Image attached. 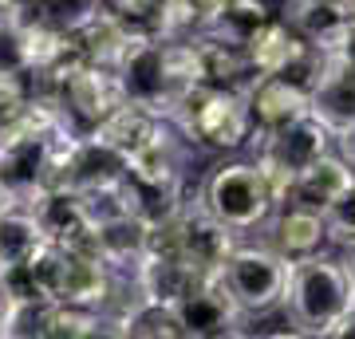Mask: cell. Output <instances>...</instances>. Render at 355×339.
<instances>
[{
	"instance_id": "6da1fadb",
	"label": "cell",
	"mask_w": 355,
	"mask_h": 339,
	"mask_svg": "<svg viewBox=\"0 0 355 339\" xmlns=\"http://www.w3.org/2000/svg\"><path fill=\"white\" fill-rule=\"evenodd\" d=\"M170 123L193 150L205 154L233 158L241 150H253L257 142V126L249 114V103H245V91H221L198 83L178 99V107L170 111Z\"/></svg>"
},
{
	"instance_id": "7a4b0ae2",
	"label": "cell",
	"mask_w": 355,
	"mask_h": 339,
	"mask_svg": "<svg viewBox=\"0 0 355 339\" xmlns=\"http://www.w3.org/2000/svg\"><path fill=\"white\" fill-rule=\"evenodd\" d=\"M352 304H355V277L343 257L324 252V257L292 264L284 312H288V324L300 327L304 336L324 339L347 315Z\"/></svg>"
},
{
	"instance_id": "3957f363",
	"label": "cell",
	"mask_w": 355,
	"mask_h": 339,
	"mask_svg": "<svg viewBox=\"0 0 355 339\" xmlns=\"http://www.w3.org/2000/svg\"><path fill=\"white\" fill-rule=\"evenodd\" d=\"M198 198H202L205 209H209L217 221H225L237 237H249L257 229H265L268 217L277 214V201L268 193L257 158H241V154L221 158V162L205 174Z\"/></svg>"
},
{
	"instance_id": "277c9868",
	"label": "cell",
	"mask_w": 355,
	"mask_h": 339,
	"mask_svg": "<svg viewBox=\"0 0 355 339\" xmlns=\"http://www.w3.org/2000/svg\"><path fill=\"white\" fill-rule=\"evenodd\" d=\"M288 280H292V264L280 252L268 249L265 241L261 245L241 241L237 252L229 257L225 272H221L225 292L237 300V308L249 320L284 308V300H288Z\"/></svg>"
},
{
	"instance_id": "5b68a950",
	"label": "cell",
	"mask_w": 355,
	"mask_h": 339,
	"mask_svg": "<svg viewBox=\"0 0 355 339\" xmlns=\"http://www.w3.org/2000/svg\"><path fill=\"white\" fill-rule=\"evenodd\" d=\"M245 237H237L225 221H217L209 209L202 205V198L193 193L182 209V245H178V257L193 268L198 280H221L229 257L237 252Z\"/></svg>"
},
{
	"instance_id": "8992f818",
	"label": "cell",
	"mask_w": 355,
	"mask_h": 339,
	"mask_svg": "<svg viewBox=\"0 0 355 339\" xmlns=\"http://www.w3.org/2000/svg\"><path fill=\"white\" fill-rule=\"evenodd\" d=\"M48 95H55V99L64 103L67 114H71V123H76L83 134H91L95 126L107 123V119L127 103L123 83H119V71L99 67V63H83L79 71H71V76H67L55 91H48Z\"/></svg>"
},
{
	"instance_id": "52a82bcc",
	"label": "cell",
	"mask_w": 355,
	"mask_h": 339,
	"mask_svg": "<svg viewBox=\"0 0 355 339\" xmlns=\"http://www.w3.org/2000/svg\"><path fill=\"white\" fill-rule=\"evenodd\" d=\"M51 158H55V139H44L32 130L0 134V177L20 198V205H32L51 186Z\"/></svg>"
},
{
	"instance_id": "ba28073f",
	"label": "cell",
	"mask_w": 355,
	"mask_h": 339,
	"mask_svg": "<svg viewBox=\"0 0 355 339\" xmlns=\"http://www.w3.org/2000/svg\"><path fill=\"white\" fill-rule=\"evenodd\" d=\"M245 103H249V114H253L257 142H261L268 134L284 130V126H292L296 119H304L312 111V91L284 76H261L245 87Z\"/></svg>"
},
{
	"instance_id": "9c48e42d",
	"label": "cell",
	"mask_w": 355,
	"mask_h": 339,
	"mask_svg": "<svg viewBox=\"0 0 355 339\" xmlns=\"http://www.w3.org/2000/svg\"><path fill=\"white\" fill-rule=\"evenodd\" d=\"M261 233H265L268 249L280 252L288 264L324 257V252L331 249L324 214H316V209H300V205H280L277 214L268 217V225L261 229Z\"/></svg>"
},
{
	"instance_id": "30bf717a",
	"label": "cell",
	"mask_w": 355,
	"mask_h": 339,
	"mask_svg": "<svg viewBox=\"0 0 355 339\" xmlns=\"http://www.w3.org/2000/svg\"><path fill=\"white\" fill-rule=\"evenodd\" d=\"M178 320L190 339H214L237 324H249V315L237 308V300L225 292L221 280H198L182 300L174 304Z\"/></svg>"
},
{
	"instance_id": "8fae6325",
	"label": "cell",
	"mask_w": 355,
	"mask_h": 339,
	"mask_svg": "<svg viewBox=\"0 0 355 339\" xmlns=\"http://www.w3.org/2000/svg\"><path fill=\"white\" fill-rule=\"evenodd\" d=\"M277 16L320 55H331L347 36V28L355 24L352 8L343 0H284Z\"/></svg>"
},
{
	"instance_id": "7c38bea8",
	"label": "cell",
	"mask_w": 355,
	"mask_h": 339,
	"mask_svg": "<svg viewBox=\"0 0 355 339\" xmlns=\"http://www.w3.org/2000/svg\"><path fill=\"white\" fill-rule=\"evenodd\" d=\"M253 150H268L272 158H280L288 170L300 174V170H308L312 162H320L324 154L336 150V130H331L324 119H316V114L308 111L304 119H296L292 126H284V130H277V134L261 139Z\"/></svg>"
},
{
	"instance_id": "4fadbf2b",
	"label": "cell",
	"mask_w": 355,
	"mask_h": 339,
	"mask_svg": "<svg viewBox=\"0 0 355 339\" xmlns=\"http://www.w3.org/2000/svg\"><path fill=\"white\" fill-rule=\"evenodd\" d=\"M347 189H355V170H352V162H347L340 150H331V154H324L320 162H312L308 170L296 174V186H292L288 205L328 214Z\"/></svg>"
},
{
	"instance_id": "5bb4252c",
	"label": "cell",
	"mask_w": 355,
	"mask_h": 339,
	"mask_svg": "<svg viewBox=\"0 0 355 339\" xmlns=\"http://www.w3.org/2000/svg\"><path fill=\"white\" fill-rule=\"evenodd\" d=\"M312 114L324 119L336 134L355 123V63L340 55H324L320 76L312 83Z\"/></svg>"
},
{
	"instance_id": "9a60e30c",
	"label": "cell",
	"mask_w": 355,
	"mask_h": 339,
	"mask_svg": "<svg viewBox=\"0 0 355 339\" xmlns=\"http://www.w3.org/2000/svg\"><path fill=\"white\" fill-rule=\"evenodd\" d=\"M193 51H198V67H202L205 87L221 91H245L253 83V67H249V51L229 44V40L214 36V32H198L193 36Z\"/></svg>"
},
{
	"instance_id": "2e32d148",
	"label": "cell",
	"mask_w": 355,
	"mask_h": 339,
	"mask_svg": "<svg viewBox=\"0 0 355 339\" xmlns=\"http://www.w3.org/2000/svg\"><path fill=\"white\" fill-rule=\"evenodd\" d=\"M166 123L170 119H162L158 111H150V107H139V103H123L119 111L107 119V123H99L91 134L99 142H107L111 150H119L123 158H135L139 150H146L158 134L166 130Z\"/></svg>"
},
{
	"instance_id": "e0dca14e",
	"label": "cell",
	"mask_w": 355,
	"mask_h": 339,
	"mask_svg": "<svg viewBox=\"0 0 355 339\" xmlns=\"http://www.w3.org/2000/svg\"><path fill=\"white\" fill-rule=\"evenodd\" d=\"M28 209L36 214L40 229H44V237H48L51 245H76V241L91 229L83 198L71 193V189H44Z\"/></svg>"
},
{
	"instance_id": "ac0fdd59",
	"label": "cell",
	"mask_w": 355,
	"mask_h": 339,
	"mask_svg": "<svg viewBox=\"0 0 355 339\" xmlns=\"http://www.w3.org/2000/svg\"><path fill=\"white\" fill-rule=\"evenodd\" d=\"M139 36H146V32H135V28L123 24V20L111 16L107 8H103L87 28H79L76 32V40H79V48H83V55H87V63H99V67H111V71H119V63L130 55V48L139 44Z\"/></svg>"
},
{
	"instance_id": "d6986e66",
	"label": "cell",
	"mask_w": 355,
	"mask_h": 339,
	"mask_svg": "<svg viewBox=\"0 0 355 339\" xmlns=\"http://www.w3.org/2000/svg\"><path fill=\"white\" fill-rule=\"evenodd\" d=\"M99 233V249H103V261L111 264L114 272H135L142 261H146V245H150V225L135 214H123V217H111L95 225Z\"/></svg>"
},
{
	"instance_id": "ffe728a7",
	"label": "cell",
	"mask_w": 355,
	"mask_h": 339,
	"mask_svg": "<svg viewBox=\"0 0 355 339\" xmlns=\"http://www.w3.org/2000/svg\"><path fill=\"white\" fill-rule=\"evenodd\" d=\"M44 245H48V237H44V229H40L36 214L28 205H16V209L0 214V272L32 264Z\"/></svg>"
},
{
	"instance_id": "44dd1931",
	"label": "cell",
	"mask_w": 355,
	"mask_h": 339,
	"mask_svg": "<svg viewBox=\"0 0 355 339\" xmlns=\"http://www.w3.org/2000/svg\"><path fill=\"white\" fill-rule=\"evenodd\" d=\"M114 320L127 327L130 339H190L186 327H182V320H178V312H174V304L146 300V296L127 304Z\"/></svg>"
},
{
	"instance_id": "7402d4cb",
	"label": "cell",
	"mask_w": 355,
	"mask_h": 339,
	"mask_svg": "<svg viewBox=\"0 0 355 339\" xmlns=\"http://www.w3.org/2000/svg\"><path fill=\"white\" fill-rule=\"evenodd\" d=\"M272 20H277V12L268 8V0H229V8L217 16V24L209 32L237 44V48H249Z\"/></svg>"
},
{
	"instance_id": "603a6c76",
	"label": "cell",
	"mask_w": 355,
	"mask_h": 339,
	"mask_svg": "<svg viewBox=\"0 0 355 339\" xmlns=\"http://www.w3.org/2000/svg\"><path fill=\"white\" fill-rule=\"evenodd\" d=\"M0 71H8V76H32V40H28V20L0 16Z\"/></svg>"
},
{
	"instance_id": "cb8c5ba5",
	"label": "cell",
	"mask_w": 355,
	"mask_h": 339,
	"mask_svg": "<svg viewBox=\"0 0 355 339\" xmlns=\"http://www.w3.org/2000/svg\"><path fill=\"white\" fill-rule=\"evenodd\" d=\"M60 300H24L12 304L8 315V339H48V324Z\"/></svg>"
},
{
	"instance_id": "d4e9b609",
	"label": "cell",
	"mask_w": 355,
	"mask_h": 339,
	"mask_svg": "<svg viewBox=\"0 0 355 339\" xmlns=\"http://www.w3.org/2000/svg\"><path fill=\"white\" fill-rule=\"evenodd\" d=\"M103 12V0H44L40 20L55 24L60 32H79Z\"/></svg>"
},
{
	"instance_id": "484cf974",
	"label": "cell",
	"mask_w": 355,
	"mask_h": 339,
	"mask_svg": "<svg viewBox=\"0 0 355 339\" xmlns=\"http://www.w3.org/2000/svg\"><path fill=\"white\" fill-rule=\"evenodd\" d=\"M32 95H36V87H32L28 76H8V71H0V134L16 126V119L28 111Z\"/></svg>"
},
{
	"instance_id": "4316f807",
	"label": "cell",
	"mask_w": 355,
	"mask_h": 339,
	"mask_svg": "<svg viewBox=\"0 0 355 339\" xmlns=\"http://www.w3.org/2000/svg\"><path fill=\"white\" fill-rule=\"evenodd\" d=\"M162 4L166 0H103V8H107L111 16H119L123 24H130L135 32H146V36L158 32Z\"/></svg>"
},
{
	"instance_id": "83f0119b",
	"label": "cell",
	"mask_w": 355,
	"mask_h": 339,
	"mask_svg": "<svg viewBox=\"0 0 355 339\" xmlns=\"http://www.w3.org/2000/svg\"><path fill=\"white\" fill-rule=\"evenodd\" d=\"M324 221H328V237H331V249H355V189H347L336 205H331L328 214H324Z\"/></svg>"
},
{
	"instance_id": "f1b7e54d",
	"label": "cell",
	"mask_w": 355,
	"mask_h": 339,
	"mask_svg": "<svg viewBox=\"0 0 355 339\" xmlns=\"http://www.w3.org/2000/svg\"><path fill=\"white\" fill-rule=\"evenodd\" d=\"M253 158H257V166H261V174H265V186H268V193H272V201H277V209L288 205L292 186H296V170H288V166L280 162V158H272L268 150H253Z\"/></svg>"
},
{
	"instance_id": "f546056e",
	"label": "cell",
	"mask_w": 355,
	"mask_h": 339,
	"mask_svg": "<svg viewBox=\"0 0 355 339\" xmlns=\"http://www.w3.org/2000/svg\"><path fill=\"white\" fill-rule=\"evenodd\" d=\"M83 339H130V336H127V327L119 324L114 315L95 312L91 315V324H87V331H83Z\"/></svg>"
},
{
	"instance_id": "4dcf8cb0",
	"label": "cell",
	"mask_w": 355,
	"mask_h": 339,
	"mask_svg": "<svg viewBox=\"0 0 355 339\" xmlns=\"http://www.w3.org/2000/svg\"><path fill=\"white\" fill-rule=\"evenodd\" d=\"M44 12V0H0V16H12V20H40Z\"/></svg>"
},
{
	"instance_id": "1f68e13d",
	"label": "cell",
	"mask_w": 355,
	"mask_h": 339,
	"mask_svg": "<svg viewBox=\"0 0 355 339\" xmlns=\"http://www.w3.org/2000/svg\"><path fill=\"white\" fill-rule=\"evenodd\" d=\"M193 12H198V20H202V32H209V28L217 24V16L229 8V0H190Z\"/></svg>"
},
{
	"instance_id": "d6a6232c",
	"label": "cell",
	"mask_w": 355,
	"mask_h": 339,
	"mask_svg": "<svg viewBox=\"0 0 355 339\" xmlns=\"http://www.w3.org/2000/svg\"><path fill=\"white\" fill-rule=\"evenodd\" d=\"M336 150L352 162V170H355V123L352 126H343L340 134H336Z\"/></svg>"
},
{
	"instance_id": "836d02e7",
	"label": "cell",
	"mask_w": 355,
	"mask_h": 339,
	"mask_svg": "<svg viewBox=\"0 0 355 339\" xmlns=\"http://www.w3.org/2000/svg\"><path fill=\"white\" fill-rule=\"evenodd\" d=\"M324 339H355V304L347 308V315H343V320H340L336 327H331V331H328Z\"/></svg>"
},
{
	"instance_id": "e575fe53",
	"label": "cell",
	"mask_w": 355,
	"mask_h": 339,
	"mask_svg": "<svg viewBox=\"0 0 355 339\" xmlns=\"http://www.w3.org/2000/svg\"><path fill=\"white\" fill-rule=\"evenodd\" d=\"M257 339H312V336H304L300 327H277V331H257Z\"/></svg>"
},
{
	"instance_id": "d590c367",
	"label": "cell",
	"mask_w": 355,
	"mask_h": 339,
	"mask_svg": "<svg viewBox=\"0 0 355 339\" xmlns=\"http://www.w3.org/2000/svg\"><path fill=\"white\" fill-rule=\"evenodd\" d=\"M331 55H340V60H347V63H355V24L347 28V36L340 40V48L331 51Z\"/></svg>"
},
{
	"instance_id": "8d00e7d4",
	"label": "cell",
	"mask_w": 355,
	"mask_h": 339,
	"mask_svg": "<svg viewBox=\"0 0 355 339\" xmlns=\"http://www.w3.org/2000/svg\"><path fill=\"white\" fill-rule=\"evenodd\" d=\"M8 315H12V300L4 296V284H0V339L8 336Z\"/></svg>"
},
{
	"instance_id": "74e56055",
	"label": "cell",
	"mask_w": 355,
	"mask_h": 339,
	"mask_svg": "<svg viewBox=\"0 0 355 339\" xmlns=\"http://www.w3.org/2000/svg\"><path fill=\"white\" fill-rule=\"evenodd\" d=\"M214 339H257V331L249 324H237V327H229V331H221V336H214Z\"/></svg>"
},
{
	"instance_id": "f35d334b",
	"label": "cell",
	"mask_w": 355,
	"mask_h": 339,
	"mask_svg": "<svg viewBox=\"0 0 355 339\" xmlns=\"http://www.w3.org/2000/svg\"><path fill=\"white\" fill-rule=\"evenodd\" d=\"M16 205H20V198H16L12 189L4 186V177H0V214H4V209H16Z\"/></svg>"
},
{
	"instance_id": "ab89813d",
	"label": "cell",
	"mask_w": 355,
	"mask_h": 339,
	"mask_svg": "<svg viewBox=\"0 0 355 339\" xmlns=\"http://www.w3.org/2000/svg\"><path fill=\"white\" fill-rule=\"evenodd\" d=\"M343 261H347V268H352V277H355V249L343 252Z\"/></svg>"
},
{
	"instance_id": "60d3db41",
	"label": "cell",
	"mask_w": 355,
	"mask_h": 339,
	"mask_svg": "<svg viewBox=\"0 0 355 339\" xmlns=\"http://www.w3.org/2000/svg\"><path fill=\"white\" fill-rule=\"evenodd\" d=\"M343 4H347V8H352V16H355V0H343Z\"/></svg>"
},
{
	"instance_id": "b9f144b4",
	"label": "cell",
	"mask_w": 355,
	"mask_h": 339,
	"mask_svg": "<svg viewBox=\"0 0 355 339\" xmlns=\"http://www.w3.org/2000/svg\"><path fill=\"white\" fill-rule=\"evenodd\" d=\"M4 339H8V336H4Z\"/></svg>"
}]
</instances>
